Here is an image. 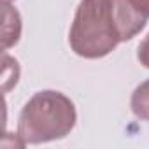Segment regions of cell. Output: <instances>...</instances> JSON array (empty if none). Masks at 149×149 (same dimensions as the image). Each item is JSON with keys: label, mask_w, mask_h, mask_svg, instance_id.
<instances>
[{"label": "cell", "mask_w": 149, "mask_h": 149, "mask_svg": "<svg viewBox=\"0 0 149 149\" xmlns=\"http://www.w3.org/2000/svg\"><path fill=\"white\" fill-rule=\"evenodd\" d=\"M2 2H11V0H2Z\"/></svg>", "instance_id": "cell-8"}, {"label": "cell", "mask_w": 149, "mask_h": 149, "mask_svg": "<svg viewBox=\"0 0 149 149\" xmlns=\"http://www.w3.org/2000/svg\"><path fill=\"white\" fill-rule=\"evenodd\" d=\"M77 121L74 102L54 90L35 93L18 119V137L25 144H44L67 137Z\"/></svg>", "instance_id": "cell-1"}, {"label": "cell", "mask_w": 149, "mask_h": 149, "mask_svg": "<svg viewBox=\"0 0 149 149\" xmlns=\"http://www.w3.org/2000/svg\"><path fill=\"white\" fill-rule=\"evenodd\" d=\"M130 2L142 16H146L149 19V0H130Z\"/></svg>", "instance_id": "cell-7"}, {"label": "cell", "mask_w": 149, "mask_h": 149, "mask_svg": "<svg viewBox=\"0 0 149 149\" xmlns=\"http://www.w3.org/2000/svg\"><path fill=\"white\" fill-rule=\"evenodd\" d=\"M4 9V25H2V49H9L19 40L21 35V18L16 9L9 6V2H2Z\"/></svg>", "instance_id": "cell-4"}, {"label": "cell", "mask_w": 149, "mask_h": 149, "mask_svg": "<svg viewBox=\"0 0 149 149\" xmlns=\"http://www.w3.org/2000/svg\"><path fill=\"white\" fill-rule=\"evenodd\" d=\"M130 107H132V112L139 119L149 121V79L140 83L135 88V91L132 93Z\"/></svg>", "instance_id": "cell-5"}, {"label": "cell", "mask_w": 149, "mask_h": 149, "mask_svg": "<svg viewBox=\"0 0 149 149\" xmlns=\"http://www.w3.org/2000/svg\"><path fill=\"white\" fill-rule=\"evenodd\" d=\"M119 42L112 0H81L68 32L72 51L86 60H98L111 54Z\"/></svg>", "instance_id": "cell-2"}, {"label": "cell", "mask_w": 149, "mask_h": 149, "mask_svg": "<svg viewBox=\"0 0 149 149\" xmlns=\"http://www.w3.org/2000/svg\"><path fill=\"white\" fill-rule=\"evenodd\" d=\"M112 9H114L118 30H119V35H121V42L132 40L147 25V18L142 16L132 6L130 0H112Z\"/></svg>", "instance_id": "cell-3"}, {"label": "cell", "mask_w": 149, "mask_h": 149, "mask_svg": "<svg viewBox=\"0 0 149 149\" xmlns=\"http://www.w3.org/2000/svg\"><path fill=\"white\" fill-rule=\"evenodd\" d=\"M137 60L140 61L142 67L149 68V33L144 37V40L137 47Z\"/></svg>", "instance_id": "cell-6"}]
</instances>
